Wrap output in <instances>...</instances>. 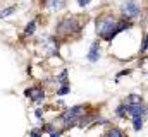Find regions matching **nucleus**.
<instances>
[{
	"mask_svg": "<svg viewBox=\"0 0 148 137\" xmlns=\"http://www.w3.org/2000/svg\"><path fill=\"white\" fill-rule=\"evenodd\" d=\"M83 113H86V106L84 104H76V106L69 108L67 111H64L60 115V120L66 123V127H74L76 122L83 117Z\"/></svg>",
	"mask_w": 148,
	"mask_h": 137,
	"instance_id": "3",
	"label": "nucleus"
},
{
	"mask_svg": "<svg viewBox=\"0 0 148 137\" xmlns=\"http://www.w3.org/2000/svg\"><path fill=\"white\" fill-rule=\"evenodd\" d=\"M133 129H134V130H141V129H143V117L133 118Z\"/></svg>",
	"mask_w": 148,
	"mask_h": 137,
	"instance_id": "13",
	"label": "nucleus"
},
{
	"mask_svg": "<svg viewBox=\"0 0 148 137\" xmlns=\"http://www.w3.org/2000/svg\"><path fill=\"white\" fill-rule=\"evenodd\" d=\"M107 137H126V134L119 127H110L109 132H107Z\"/></svg>",
	"mask_w": 148,
	"mask_h": 137,
	"instance_id": "10",
	"label": "nucleus"
},
{
	"mask_svg": "<svg viewBox=\"0 0 148 137\" xmlns=\"http://www.w3.org/2000/svg\"><path fill=\"white\" fill-rule=\"evenodd\" d=\"M79 29H81V24H79L77 17L73 16V14L66 16L57 24V34H60V36H69V34H73V33H77Z\"/></svg>",
	"mask_w": 148,
	"mask_h": 137,
	"instance_id": "2",
	"label": "nucleus"
},
{
	"mask_svg": "<svg viewBox=\"0 0 148 137\" xmlns=\"http://www.w3.org/2000/svg\"><path fill=\"white\" fill-rule=\"evenodd\" d=\"M35 29H36V21L33 19V21H29V22L26 24L24 33H26V34H33V33H35Z\"/></svg>",
	"mask_w": 148,
	"mask_h": 137,
	"instance_id": "12",
	"label": "nucleus"
},
{
	"mask_svg": "<svg viewBox=\"0 0 148 137\" xmlns=\"http://www.w3.org/2000/svg\"><path fill=\"white\" fill-rule=\"evenodd\" d=\"M24 96H28V98H31L35 103H41L45 100V91H43V87L41 86H35V87H28L26 91H24Z\"/></svg>",
	"mask_w": 148,
	"mask_h": 137,
	"instance_id": "5",
	"label": "nucleus"
},
{
	"mask_svg": "<svg viewBox=\"0 0 148 137\" xmlns=\"http://www.w3.org/2000/svg\"><path fill=\"white\" fill-rule=\"evenodd\" d=\"M127 104V103H126ZM129 106V111H127V115H131L133 118H136V117H143V115H147V106L141 103V104H127Z\"/></svg>",
	"mask_w": 148,
	"mask_h": 137,
	"instance_id": "6",
	"label": "nucleus"
},
{
	"mask_svg": "<svg viewBox=\"0 0 148 137\" xmlns=\"http://www.w3.org/2000/svg\"><path fill=\"white\" fill-rule=\"evenodd\" d=\"M45 5H50L52 9H60L64 5V0H52V2H47Z\"/></svg>",
	"mask_w": 148,
	"mask_h": 137,
	"instance_id": "15",
	"label": "nucleus"
},
{
	"mask_svg": "<svg viewBox=\"0 0 148 137\" xmlns=\"http://www.w3.org/2000/svg\"><path fill=\"white\" fill-rule=\"evenodd\" d=\"M90 2H91V0H77V5H79V7H86Z\"/></svg>",
	"mask_w": 148,
	"mask_h": 137,
	"instance_id": "18",
	"label": "nucleus"
},
{
	"mask_svg": "<svg viewBox=\"0 0 148 137\" xmlns=\"http://www.w3.org/2000/svg\"><path fill=\"white\" fill-rule=\"evenodd\" d=\"M71 91V86H69V82L67 84H62L59 89H57V96H64V94H67Z\"/></svg>",
	"mask_w": 148,
	"mask_h": 137,
	"instance_id": "14",
	"label": "nucleus"
},
{
	"mask_svg": "<svg viewBox=\"0 0 148 137\" xmlns=\"http://www.w3.org/2000/svg\"><path fill=\"white\" fill-rule=\"evenodd\" d=\"M98 58H100V43L98 41H93L91 43V48L88 52V62L95 64V62H98Z\"/></svg>",
	"mask_w": 148,
	"mask_h": 137,
	"instance_id": "7",
	"label": "nucleus"
},
{
	"mask_svg": "<svg viewBox=\"0 0 148 137\" xmlns=\"http://www.w3.org/2000/svg\"><path fill=\"white\" fill-rule=\"evenodd\" d=\"M127 111H129V106H127L126 103H122V104H119V106L115 108V115H117L119 118H126Z\"/></svg>",
	"mask_w": 148,
	"mask_h": 137,
	"instance_id": "8",
	"label": "nucleus"
},
{
	"mask_svg": "<svg viewBox=\"0 0 148 137\" xmlns=\"http://www.w3.org/2000/svg\"><path fill=\"white\" fill-rule=\"evenodd\" d=\"M66 79H67V70L64 68V70H62V72H60V74L57 75V82H62V84H67V81H66Z\"/></svg>",
	"mask_w": 148,
	"mask_h": 137,
	"instance_id": "16",
	"label": "nucleus"
},
{
	"mask_svg": "<svg viewBox=\"0 0 148 137\" xmlns=\"http://www.w3.org/2000/svg\"><path fill=\"white\" fill-rule=\"evenodd\" d=\"M14 10H16V5H10V7H7V9L0 10V19H5V17H9L10 14H14Z\"/></svg>",
	"mask_w": 148,
	"mask_h": 137,
	"instance_id": "11",
	"label": "nucleus"
},
{
	"mask_svg": "<svg viewBox=\"0 0 148 137\" xmlns=\"http://www.w3.org/2000/svg\"><path fill=\"white\" fill-rule=\"evenodd\" d=\"M119 21H121V19L114 17L112 14H103V16L97 17V19H95L97 34H98L100 38H103L105 41H112V39L115 38V36H114V31H115Z\"/></svg>",
	"mask_w": 148,
	"mask_h": 137,
	"instance_id": "1",
	"label": "nucleus"
},
{
	"mask_svg": "<svg viewBox=\"0 0 148 137\" xmlns=\"http://www.w3.org/2000/svg\"><path fill=\"white\" fill-rule=\"evenodd\" d=\"M50 137H60V132H53V134H50Z\"/></svg>",
	"mask_w": 148,
	"mask_h": 137,
	"instance_id": "20",
	"label": "nucleus"
},
{
	"mask_svg": "<svg viewBox=\"0 0 148 137\" xmlns=\"http://www.w3.org/2000/svg\"><path fill=\"white\" fill-rule=\"evenodd\" d=\"M126 103H127V104H141V103H143V98H141L140 94H129V96L126 98Z\"/></svg>",
	"mask_w": 148,
	"mask_h": 137,
	"instance_id": "9",
	"label": "nucleus"
},
{
	"mask_svg": "<svg viewBox=\"0 0 148 137\" xmlns=\"http://www.w3.org/2000/svg\"><path fill=\"white\" fill-rule=\"evenodd\" d=\"M147 115H148V106H147Z\"/></svg>",
	"mask_w": 148,
	"mask_h": 137,
	"instance_id": "21",
	"label": "nucleus"
},
{
	"mask_svg": "<svg viewBox=\"0 0 148 137\" xmlns=\"http://www.w3.org/2000/svg\"><path fill=\"white\" fill-rule=\"evenodd\" d=\"M148 48V33L143 36V45H141V48H140V52H145Z\"/></svg>",
	"mask_w": 148,
	"mask_h": 137,
	"instance_id": "17",
	"label": "nucleus"
},
{
	"mask_svg": "<svg viewBox=\"0 0 148 137\" xmlns=\"http://www.w3.org/2000/svg\"><path fill=\"white\" fill-rule=\"evenodd\" d=\"M29 137H41V132L40 130H31L29 132Z\"/></svg>",
	"mask_w": 148,
	"mask_h": 137,
	"instance_id": "19",
	"label": "nucleus"
},
{
	"mask_svg": "<svg viewBox=\"0 0 148 137\" xmlns=\"http://www.w3.org/2000/svg\"><path fill=\"white\" fill-rule=\"evenodd\" d=\"M140 14H141V9L136 3V0H126V2H122V5H121V16H122V19L133 21V19L140 17Z\"/></svg>",
	"mask_w": 148,
	"mask_h": 137,
	"instance_id": "4",
	"label": "nucleus"
}]
</instances>
